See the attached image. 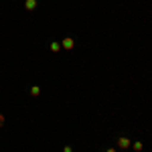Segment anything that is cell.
<instances>
[{"mask_svg":"<svg viewBox=\"0 0 152 152\" xmlns=\"http://www.w3.org/2000/svg\"><path fill=\"white\" fill-rule=\"evenodd\" d=\"M118 146H120L122 150H128L130 146H132V140L126 138V136H120V138H118Z\"/></svg>","mask_w":152,"mask_h":152,"instance_id":"obj_1","label":"cell"},{"mask_svg":"<svg viewBox=\"0 0 152 152\" xmlns=\"http://www.w3.org/2000/svg\"><path fill=\"white\" fill-rule=\"evenodd\" d=\"M73 47H75V41H73L71 37H67V39H63V43H61V49H65V51H71Z\"/></svg>","mask_w":152,"mask_h":152,"instance_id":"obj_2","label":"cell"},{"mask_svg":"<svg viewBox=\"0 0 152 152\" xmlns=\"http://www.w3.org/2000/svg\"><path fill=\"white\" fill-rule=\"evenodd\" d=\"M37 6H39V2H37V0H24V8H26L28 12H33Z\"/></svg>","mask_w":152,"mask_h":152,"instance_id":"obj_3","label":"cell"},{"mask_svg":"<svg viewBox=\"0 0 152 152\" xmlns=\"http://www.w3.org/2000/svg\"><path fill=\"white\" fill-rule=\"evenodd\" d=\"M31 95H33V97L41 95V87H39V85H33V87H31Z\"/></svg>","mask_w":152,"mask_h":152,"instance_id":"obj_4","label":"cell"},{"mask_svg":"<svg viewBox=\"0 0 152 152\" xmlns=\"http://www.w3.org/2000/svg\"><path fill=\"white\" fill-rule=\"evenodd\" d=\"M132 148H134L136 152H142V148H144V144H142V142H132Z\"/></svg>","mask_w":152,"mask_h":152,"instance_id":"obj_5","label":"cell"},{"mask_svg":"<svg viewBox=\"0 0 152 152\" xmlns=\"http://www.w3.org/2000/svg\"><path fill=\"white\" fill-rule=\"evenodd\" d=\"M49 49H51L53 53H57V51H61V43H51V45H49Z\"/></svg>","mask_w":152,"mask_h":152,"instance_id":"obj_6","label":"cell"},{"mask_svg":"<svg viewBox=\"0 0 152 152\" xmlns=\"http://www.w3.org/2000/svg\"><path fill=\"white\" fill-rule=\"evenodd\" d=\"M63 152H73V148H71V146H65V148H63Z\"/></svg>","mask_w":152,"mask_h":152,"instance_id":"obj_7","label":"cell"},{"mask_svg":"<svg viewBox=\"0 0 152 152\" xmlns=\"http://www.w3.org/2000/svg\"><path fill=\"white\" fill-rule=\"evenodd\" d=\"M2 126H4V116L0 114V128H2Z\"/></svg>","mask_w":152,"mask_h":152,"instance_id":"obj_8","label":"cell"},{"mask_svg":"<svg viewBox=\"0 0 152 152\" xmlns=\"http://www.w3.org/2000/svg\"><path fill=\"white\" fill-rule=\"evenodd\" d=\"M105 152H116V148H107V150H105Z\"/></svg>","mask_w":152,"mask_h":152,"instance_id":"obj_9","label":"cell"}]
</instances>
